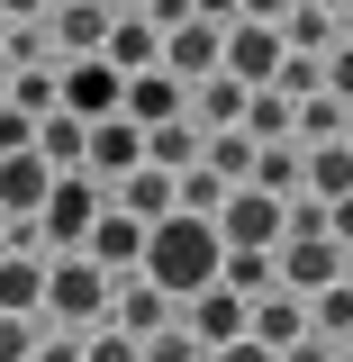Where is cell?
<instances>
[{
  "label": "cell",
  "instance_id": "6da1fadb",
  "mask_svg": "<svg viewBox=\"0 0 353 362\" xmlns=\"http://www.w3.org/2000/svg\"><path fill=\"white\" fill-rule=\"evenodd\" d=\"M218 272H226V235H218V218L173 209V218L145 235V281H154V290H173L181 308H190L199 290H218Z\"/></svg>",
  "mask_w": 353,
  "mask_h": 362
},
{
  "label": "cell",
  "instance_id": "7a4b0ae2",
  "mask_svg": "<svg viewBox=\"0 0 353 362\" xmlns=\"http://www.w3.org/2000/svg\"><path fill=\"white\" fill-rule=\"evenodd\" d=\"M100 209H109V181H100V173H54V190H45L37 226H45V245L82 254V235L100 226Z\"/></svg>",
  "mask_w": 353,
  "mask_h": 362
},
{
  "label": "cell",
  "instance_id": "3957f363",
  "mask_svg": "<svg viewBox=\"0 0 353 362\" xmlns=\"http://www.w3.org/2000/svg\"><path fill=\"white\" fill-rule=\"evenodd\" d=\"M218 235H226V254H272V245L290 235V199H272V190H254V181H236L226 209H218Z\"/></svg>",
  "mask_w": 353,
  "mask_h": 362
},
{
  "label": "cell",
  "instance_id": "277c9868",
  "mask_svg": "<svg viewBox=\"0 0 353 362\" xmlns=\"http://www.w3.org/2000/svg\"><path fill=\"white\" fill-rule=\"evenodd\" d=\"M45 308L64 317V326H100V317L118 308V290H109V272L91 263V254H54V272H45Z\"/></svg>",
  "mask_w": 353,
  "mask_h": 362
},
{
  "label": "cell",
  "instance_id": "5b68a950",
  "mask_svg": "<svg viewBox=\"0 0 353 362\" xmlns=\"http://www.w3.org/2000/svg\"><path fill=\"white\" fill-rule=\"evenodd\" d=\"M64 109H73V118H118V109H127V73H118L109 54H73V64H64Z\"/></svg>",
  "mask_w": 353,
  "mask_h": 362
},
{
  "label": "cell",
  "instance_id": "8992f818",
  "mask_svg": "<svg viewBox=\"0 0 353 362\" xmlns=\"http://www.w3.org/2000/svg\"><path fill=\"white\" fill-rule=\"evenodd\" d=\"M345 281V245L335 235H281V290L290 299H317Z\"/></svg>",
  "mask_w": 353,
  "mask_h": 362
},
{
  "label": "cell",
  "instance_id": "52a82bcc",
  "mask_svg": "<svg viewBox=\"0 0 353 362\" xmlns=\"http://www.w3.org/2000/svg\"><path fill=\"white\" fill-rule=\"evenodd\" d=\"M281 64H290V37H281V28H263V18H236V28H226V73L245 90L281 82Z\"/></svg>",
  "mask_w": 353,
  "mask_h": 362
},
{
  "label": "cell",
  "instance_id": "ba28073f",
  "mask_svg": "<svg viewBox=\"0 0 353 362\" xmlns=\"http://www.w3.org/2000/svg\"><path fill=\"white\" fill-rule=\"evenodd\" d=\"M163 73H173V82H209V73H226V28L218 18H181L173 37H163Z\"/></svg>",
  "mask_w": 353,
  "mask_h": 362
},
{
  "label": "cell",
  "instance_id": "9c48e42d",
  "mask_svg": "<svg viewBox=\"0 0 353 362\" xmlns=\"http://www.w3.org/2000/svg\"><path fill=\"white\" fill-rule=\"evenodd\" d=\"M145 235H154V226H145V218H127V209L109 199V209H100V226L82 235V254H91L100 272H127V263L145 272Z\"/></svg>",
  "mask_w": 353,
  "mask_h": 362
},
{
  "label": "cell",
  "instance_id": "30bf717a",
  "mask_svg": "<svg viewBox=\"0 0 353 362\" xmlns=\"http://www.w3.org/2000/svg\"><path fill=\"white\" fill-rule=\"evenodd\" d=\"M136 163H145V127H136L127 109H118V118H91V154H82V173H100V181H127Z\"/></svg>",
  "mask_w": 353,
  "mask_h": 362
},
{
  "label": "cell",
  "instance_id": "8fae6325",
  "mask_svg": "<svg viewBox=\"0 0 353 362\" xmlns=\"http://www.w3.org/2000/svg\"><path fill=\"white\" fill-rule=\"evenodd\" d=\"M45 190H54V163H45L37 145L28 154H0V218H37Z\"/></svg>",
  "mask_w": 353,
  "mask_h": 362
},
{
  "label": "cell",
  "instance_id": "7c38bea8",
  "mask_svg": "<svg viewBox=\"0 0 353 362\" xmlns=\"http://www.w3.org/2000/svg\"><path fill=\"white\" fill-rule=\"evenodd\" d=\"M45 272H54V254H18V245H0V317H37V308H45Z\"/></svg>",
  "mask_w": 353,
  "mask_h": 362
},
{
  "label": "cell",
  "instance_id": "4fadbf2b",
  "mask_svg": "<svg viewBox=\"0 0 353 362\" xmlns=\"http://www.w3.org/2000/svg\"><path fill=\"white\" fill-rule=\"evenodd\" d=\"M245 335H254V344H272V354H290L299 335H317V326H308V299H290V290L254 299V308H245Z\"/></svg>",
  "mask_w": 353,
  "mask_h": 362
},
{
  "label": "cell",
  "instance_id": "5bb4252c",
  "mask_svg": "<svg viewBox=\"0 0 353 362\" xmlns=\"http://www.w3.org/2000/svg\"><path fill=\"white\" fill-rule=\"evenodd\" d=\"M245 308H254V299H236V290L218 281V290H199V299L181 308V326H190V335L218 354V344H236V335H245Z\"/></svg>",
  "mask_w": 353,
  "mask_h": 362
},
{
  "label": "cell",
  "instance_id": "9a60e30c",
  "mask_svg": "<svg viewBox=\"0 0 353 362\" xmlns=\"http://www.w3.org/2000/svg\"><path fill=\"white\" fill-rule=\"evenodd\" d=\"M127 118H136V127H163V118H190V82H173L163 64H154V73H127Z\"/></svg>",
  "mask_w": 353,
  "mask_h": 362
},
{
  "label": "cell",
  "instance_id": "2e32d148",
  "mask_svg": "<svg viewBox=\"0 0 353 362\" xmlns=\"http://www.w3.org/2000/svg\"><path fill=\"white\" fill-rule=\"evenodd\" d=\"M199 154H209V127H199V118H163V127H145V163H154V173L181 181Z\"/></svg>",
  "mask_w": 353,
  "mask_h": 362
},
{
  "label": "cell",
  "instance_id": "e0dca14e",
  "mask_svg": "<svg viewBox=\"0 0 353 362\" xmlns=\"http://www.w3.org/2000/svg\"><path fill=\"white\" fill-rule=\"evenodd\" d=\"M109 199H118L127 218H145V226H163L181 209V199H173V173H154V163H136L127 181H109Z\"/></svg>",
  "mask_w": 353,
  "mask_h": 362
},
{
  "label": "cell",
  "instance_id": "ac0fdd59",
  "mask_svg": "<svg viewBox=\"0 0 353 362\" xmlns=\"http://www.w3.org/2000/svg\"><path fill=\"white\" fill-rule=\"evenodd\" d=\"M254 190H272V199H299V190H308V145H299V136L263 145V154H254Z\"/></svg>",
  "mask_w": 353,
  "mask_h": 362
},
{
  "label": "cell",
  "instance_id": "d6986e66",
  "mask_svg": "<svg viewBox=\"0 0 353 362\" xmlns=\"http://www.w3.org/2000/svg\"><path fill=\"white\" fill-rule=\"evenodd\" d=\"M45 28H54V45H73V54H100L118 18H109L100 0H54V18H45Z\"/></svg>",
  "mask_w": 353,
  "mask_h": 362
},
{
  "label": "cell",
  "instance_id": "ffe728a7",
  "mask_svg": "<svg viewBox=\"0 0 353 362\" xmlns=\"http://www.w3.org/2000/svg\"><path fill=\"white\" fill-rule=\"evenodd\" d=\"M118 326H127V335H163V326H181V299L173 290H154V281H136V290H118Z\"/></svg>",
  "mask_w": 353,
  "mask_h": 362
},
{
  "label": "cell",
  "instance_id": "44dd1931",
  "mask_svg": "<svg viewBox=\"0 0 353 362\" xmlns=\"http://www.w3.org/2000/svg\"><path fill=\"white\" fill-rule=\"evenodd\" d=\"M100 54H109L118 73H154V64H163V28H154V18H118Z\"/></svg>",
  "mask_w": 353,
  "mask_h": 362
},
{
  "label": "cell",
  "instance_id": "7402d4cb",
  "mask_svg": "<svg viewBox=\"0 0 353 362\" xmlns=\"http://www.w3.org/2000/svg\"><path fill=\"white\" fill-rule=\"evenodd\" d=\"M299 127V100H290V90L281 82H263V90H245V136H254V145H281V136Z\"/></svg>",
  "mask_w": 353,
  "mask_h": 362
},
{
  "label": "cell",
  "instance_id": "603a6c76",
  "mask_svg": "<svg viewBox=\"0 0 353 362\" xmlns=\"http://www.w3.org/2000/svg\"><path fill=\"white\" fill-rule=\"evenodd\" d=\"M37 154L54 163V173H82V154H91V118H73V109L37 118Z\"/></svg>",
  "mask_w": 353,
  "mask_h": 362
},
{
  "label": "cell",
  "instance_id": "cb8c5ba5",
  "mask_svg": "<svg viewBox=\"0 0 353 362\" xmlns=\"http://www.w3.org/2000/svg\"><path fill=\"white\" fill-rule=\"evenodd\" d=\"M190 118H199L209 136H218V127H245V82H236V73H209V82L190 90Z\"/></svg>",
  "mask_w": 353,
  "mask_h": 362
},
{
  "label": "cell",
  "instance_id": "d4e9b609",
  "mask_svg": "<svg viewBox=\"0 0 353 362\" xmlns=\"http://www.w3.org/2000/svg\"><path fill=\"white\" fill-rule=\"evenodd\" d=\"M218 281L236 290V299H272V290H281V245H272V254H226Z\"/></svg>",
  "mask_w": 353,
  "mask_h": 362
},
{
  "label": "cell",
  "instance_id": "484cf974",
  "mask_svg": "<svg viewBox=\"0 0 353 362\" xmlns=\"http://www.w3.org/2000/svg\"><path fill=\"white\" fill-rule=\"evenodd\" d=\"M308 190L317 199H353V145H308Z\"/></svg>",
  "mask_w": 353,
  "mask_h": 362
},
{
  "label": "cell",
  "instance_id": "4316f807",
  "mask_svg": "<svg viewBox=\"0 0 353 362\" xmlns=\"http://www.w3.org/2000/svg\"><path fill=\"white\" fill-rule=\"evenodd\" d=\"M254 154H263V145H254L245 127H218V136H209V154H199V163H209L218 181H254Z\"/></svg>",
  "mask_w": 353,
  "mask_h": 362
},
{
  "label": "cell",
  "instance_id": "83f0119b",
  "mask_svg": "<svg viewBox=\"0 0 353 362\" xmlns=\"http://www.w3.org/2000/svg\"><path fill=\"white\" fill-rule=\"evenodd\" d=\"M345 118H353L345 100H335V90H317V100H299V127H290V136H299V145H335Z\"/></svg>",
  "mask_w": 353,
  "mask_h": 362
},
{
  "label": "cell",
  "instance_id": "f1b7e54d",
  "mask_svg": "<svg viewBox=\"0 0 353 362\" xmlns=\"http://www.w3.org/2000/svg\"><path fill=\"white\" fill-rule=\"evenodd\" d=\"M226 190H236V181H218V173H209V163H190V173L173 181V199H181V209H190V218H218V209H226Z\"/></svg>",
  "mask_w": 353,
  "mask_h": 362
},
{
  "label": "cell",
  "instance_id": "f546056e",
  "mask_svg": "<svg viewBox=\"0 0 353 362\" xmlns=\"http://www.w3.org/2000/svg\"><path fill=\"white\" fill-rule=\"evenodd\" d=\"M9 109H28V118H54V109H64V73H37V64H18V90H9Z\"/></svg>",
  "mask_w": 353,
  "mask_h": 362
},
{
  "label": "cell",
  "instance_id": "4dcf8cb0",
  "mask_svg": "<svg viewBox=\"0 0 353 362\" xmlns=\"http://www.w3.org/2000/svg\"><path fill=\"white\" fill-rule=\"evenodd\" d=\"M281 37L299 45V54H317V45L335 37V9H326V0H290V18H281Z\"/></svg>",
  "mask_w": 353,
  "mask_h": 362
},
{
  "label": "cell",
  "instance_id": "1f68e13d",
  "mask_svg": "<svg viewBox=\"0 0 353 362\" xmlns=\"http://www.w3.org/2000/svg\"><path fill=\"white\" fill-rule=\"evenodd\" d=\"M82 362H145V335H127L118 317H100V326L82 335Z\"/></svg>",
  "mask_w": 353,
  "mask_h": 362
},
{
  "label": "cell",
  "instance_id": "d6a6232c",
  "mask_svg": "<svg viewBox=\"0 0 353 362\" xmlns=\"http://www.w3.org/2000/svg\"><path fill=\"white\" fill-rule=\"evenodd\" d=\"M308 326H317V335H353V281L317 290V299H308Z\"/></svg>",
  "mask_w": 353,
  "mask_h": 362
},
{
  "label": "cell",
  "instance_id": "836d02e7",
  "mask_svg": "<svg viewBox=\"0 0 353 362\" xmlns=\"http://www.w3.org/2000/svg\"><path fill=\"white\" fill-rule=\"evenodd\" d=\"M145 362H209V344L190 326H163V335H145Z\"/></svg>",
  "mask_w": 353,
  "mask_h": 362
},
{
  "label": "cell",
  "instance_id": "e575fe53",
  "mask_svg": "<svg viewBox=\"0 0 353 362\" xmlns=\"http://www.w3.org/2000/svg\"><path fill=\"white\" fill-rule=\"evenodd\" d=\"M281 90H290V100H317V90H326V64L290 45V64H281Z\"/></svg>",
  "mask_w": 353,
  "mask_h": 362
},
{
  "label": "cell",
  "instance_id": "d590c367",
  "mask_svg": "<svg viewBox=\"0 0 353 362\" xmlns=\"http://www.w3.org/2000/svg\"><path fill=\"white\" fill-rule=\"evenodd\" d=\"M37 326H28V317H0V362H37Z\"/></svg>",
  "mask_w": 353,
  "mask_h": 362
},
{
  "label": "cell",
  "instance_id": "8d00e7d4",
  "mask_svg": "<svg viewBox=\"0 0 353 362\" xmlns=\"http://www.w3.org/2000/svg\"><path fill=\"white\" fill-rule=\"evenodd\" d=\"M37 145V118L28 109H0V154H28Z\"/></svg>",
  "mask_w": 353,
  "mask_h": 362
},
{
  "label": "cell",
  "instance_id": "74e56055",
  "mask_svg": "<svg viewBox=\"0 0 353 362\" xmlns=\"http://www.w3.org/2000/svg\"><path fill=\"white\" fill-rule=\"evenodd\" d=\"M326 90L353 109V45H335V54H326Z\"/></svg>",
  "mask_w": 353,
  "mask_h": 362
},
{
  "label": "cell",
  "instance_id": "f35d334b",
  "mask_svg": "<svg viewBox=\"0 0 353 362\" xmlns=\"http://www.w3.org/2000/svg\"><path fill=\"white\" fill-rule=\"evenodd\" d=\"M209 362H281V354H272V344H254V335H236V344H218Z\"/></svg>",
  "mask_w": 353,
  "mask_h": 362
},
{
  "label": "cell",
  "instance_id": "ab89813d",
  "mask_svg": "<svg viewBox=\"0 0 353 362\" xmlns=\"http://www.w3.org/2000/svg\"><path fill=\"white\" fill-rule=\"evenodd\" d=\"M326 235H335V245L353 254V199H326Z\"/></svg>",
  "mask_w": 353,
  "mask_h": 362
},
{
  "label": "cell",
  "instance_id": "60d3db41",
  "mask_svg": "<svg viewBox=\"0 0 353 362\" xmlns=\"http://www.w3.org/2000/svg\"><path fill=\"white\" fill-rule=\"evenodd\" d=\"M0 18H18V28H37V18H54V0H0Z\"/></svg>",
  "mask_w": 353,
  "mask_h": 362
},
{
  "label": "cell",
  "instance_id": "b9f144b4",
  "mask_svg": "<svg viewBox=\"0 0 353 362\" xmlns=\"http://www.w3.org/2000/svg\"><path fill=\"white\" fill-rule=\"evenodd\" d=\"M145 18H154V28H163V37H173L181 18H199V9H190V0H154V9H145Z\"/></svg>",
  "mask_w": 353,
  "mask_h": 362
},
{
  "label": "cell",
  "instance_id": "7bdbcfd3",
  "mask_svg": "<svg viewBox=\"0 0 353 362\" xmlns=\"http://www.w3.org/2000/svg\"><path fill=\"white\" fill-rule=\"evenodd\" d=\"M190 9H199V18H218V28H236V18H245V0H190Z\"/></svg>",
  "mask_w": 353,
  "mask_h": 362
},
{
  "label": "cell",
  "instance_id": "ee69618b",
  "mask_svg": "<svg viewBox=\"0 0 353 362\" xmlns=\"http://www.w3.org/2000/svg\"><path fill=\"white\" fill-rule=\"evenodd\" d=\"M37 362H82V344H73V335H45V344H37Z\"/></svg>",
  "mask_w": 353,
  "mask_h": 362
},
{
  "label": "cell",
  "instance_id": "f6af8a7d",
  "mask_svg": "<svg viewBox=\"0 0 353 362\" xmlns=\"http://www.w3.org/2000/svg\"><path fill=\"white\" fill-rule=\"evenodd\" d=\"M281 362H335V354H326V335H299V344H290Z\"/></svg>",
  "mask_w": 353,
  "mask_h": 362
},
{
  "label": "cell",
  "instance_id": "bcb514c9",
  "mask_svg": "<svg viewBox=\"0 0 353 362\" xmlns=\"http://www.w3.org/2000/svg\"><path fill=\"white\" fill-rule=\"evenodd\" d=\"M245 18H263V28H281V18H290V0H245Z\"/></svg>",
  "mask_w": 353,
  "mask_h": 362
},
{
  "label": "cell",
  "instance_id": "7dc6e473",
  "mask_svg": "<svg viewBox=\"0 0 353 362\" xmlns=\"http://www.w3.org/2000/svg\"><path fill=\"white\" fill-rule=\"evenodd\" d=\"M345 145H353V118H345Z\"/></svg>",
  "mask_w": 353,
  "mask_h": 362
},
{
  "label": "cell",
  "instance_id": "c3c4849f",
  "mask_svg": "<svg viewBox=\"0 0 353 362\" xmlns=\"http://www.w3.org/2000/svg\"><path fill=\"white\" fill-rule=\"evenodd\" d=\"M345 281H353V254H345Z\"/></svg>",
  "mask_w": 353,
  "mask_h": 362
},
{
  "label": "cell",
  "instance_id": "681fc988",
  "mask_svg": "<svg viewBox=\"0 0 353 362\" xmlns=\"http://www.w3.org/2000/svg\"><path fill=\"white\" fill-rule=\"evenodd\" d=\"M335 362H353V354H335Z\"/></svg>",
  "mask_w": 353,
  "mask_h": 362
},
{
  "label": "cell",
  "instance_id": "f907efd6",
  "mask_svg": "<svg viewBox=\"0 0 353 362\" xmlns=\"http://www.w3.org/2000/svg\"><path fill=\"white\" fill-rule=\"evenodd\" d=\"M326 9H335V0H326Z\"/></svg>",
  "mask_w": 353,
  "mask_h": 362
},
{
  "label": "cell",
  "instance_id": "816d5d0a",
  "mask_svg": "<svg viewBox=\"0 0 353 362\" xmlns=\"http://www.w3.org/2000/svg\"><path fill=\"white\" fill-rule=\"evenodd\" d=\"M0 226H9V218H0Z\"/></svg>",
  "mask_w": 353,
  "mask_h": 362
}]
</instances>
